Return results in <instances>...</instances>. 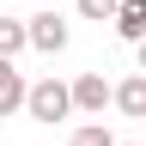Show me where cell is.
Here are the masks:
<instances>
[{
    "label": "cell",
    "instance_id": "cell-8",
    "mask_svg": "<svg viewBox=\"0 0 146 146\" xmlns=\"http://www.w3.org/2000/svg\"><path fill=\"white\" fill-rule=\"evenodd\" d=\"M67 146H122V140L110 134L104 122H85V128H73V140H67Z\"/></svg>",
    "mask_w": 146,
    "mask_h": 146
},
{
    "label": "cell",
    "instance_id": "cell-5",
    "mask_svg": "<svg viewBox=\"0 0 146 146\" xmlns=\"http://www.w3.org/2000/svg\"><path fill=\"white\" fill-rule=\"evenodd\" d=\"M116 110L134 116V122H146V73H128V79L116 85Z\"/></svg>",
    "mask_w": 146,
    "mask_h": 146
},
{
    "label": "cell",
    "instance_id": "cell-3",
    "mask_svg": "<svg viewBox=\"0 0 146 146\" xmlns=\"http://www.w3.org/2000/svg\"><path fill=\"white\" fill-rule=\"evenodd\" d=\"M31 49H36V55H61V49H67V18L55 12V6L31 18Z\"/></svg>",
    "mask_w": 146,
    "mask_h": 146
},
{
    "label": "cell",
    "instance_id": "cell-2",
    "mask_svg": "<svg viewBox=\"0 0 146 146\" xmlns=\"http://www.w3.org/2000/svg\"><path fill=\"white\" fill-rule=\"evenodd\" d=\"M110 104H116V85H110L104 73H79V79H73V110H85V116H104Z\"/></svg>",
    "mask_w": 146,
    "mask_h": 146
},
{
    "label": "cell",
    "instance_id": "cell-6",
    "mask_svg": "<svg viewBox=\"0 0 146 146\" xmlns=\"http://www.w3.org/2000/svg\"><path fill=\"white\" fill-rule=\"evenodd\" d=\"M18 110H31V85L18 79V67H12L6 79H0V122H6V116H18Z\"/></svg>",
    "mask_w": 146,
    "mask_h": 146
},
{
    "label": "cell",
    "instance_id": "cell-10",
    "mask_svg": "<svg viewBox=\"0 0 146 146\" xmlns=\"http://www.w3.org/2000/svg\"><path fill=\"white\" fill-rule=\"evenodd\" d=\"M6 73H12V61H6V55H0V79H6Z\"/></svg>",
    "mask_w": 146,
    "mask_h": 146
},
{
    "label": "cell",
    "instance_id": "cell-7",
    "mask_svg": "<svg viewBox=\"0 0 146 146\" xmlns=\"http://www.w3.org/2000/svg\"><path fill=\"white\" fill-rule=\"evenodd\" d=\"M18 49H31V18H6L0 12V55L12 61Z\"/></svg>",
    "mask_w": 146,
    "mask_h": 146
},
{
    "label": "cell",
    "instance_id": "cell-11",
    "mask_svg": "<svg viewBox=\"0 0 146 146\" xmlns=\"http://www.w3.org/2000/svg\"><path fill=\"white\" fill-rule=\"evenodd\" d=\"M134 55H140V73H146V43H140V49H134Z\"/></svg>",
    "mask_w": 146,
    "mask_h": 146
},
{
    "label": "cell",
    "instance_id": "cell-1",
    "mask_svg": "<svg viewBox=\"0 0 146 146\" xmlns=\"http://www.w3.org/2000/svg\"><path fill=\"white\" fill-rule=\"evenodd\" d=\"M73 116V85L67 79H55V73H49V79H36L31 85V122H67Z\"/></svg>",
    "mask_w": 146,
    "mask_h": 146
},
{
    "label": "cell",
    "instance_id": "cell-4",
    "mask_svg": "<svg viewBox=\"0 0 146 146\" xmlns=\"http://www.w3.org/2000/svg\"><path fill=\"white\" fill-rule=\"evenodd\" d=\"M116 36L122 43H146V0H122V12H116Z\"/></svg>",
    "mask_w": 146,
    "mask_h": 146
},
{
    "label": "cell",
    "instance_id": "cell-9",
    "mask_svg": "<svg viewBox=\"0 0 146 146\" xmlns=\"http://www.w3.org/2000/svg\"><path fill=\"white\" fill-rule=\"evenodd\" d=\"M122 0H79V18H98V25H116Z\"/></svg>",
    "mask_w": 146,
    "mask_h": 146
}]
</instances>
